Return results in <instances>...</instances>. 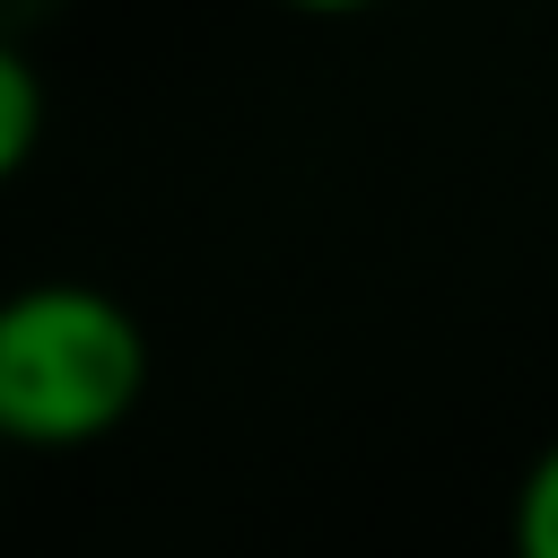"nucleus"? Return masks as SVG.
I'll use <instances>...</instances> for the list:
<instances>
[{
  "instance_id": "7ed1b4c3",
  "label": "nucleus",
  "mask_w": 558,
  "mask_h": 558,
  "mask_svg": "<svg viewBox=\"0 0 558 558\" xmlns=\"http://www.w3.org/2000/svg\"><path fill=\"white\" fill-rule=\"evenodd\" d=\"M514 558H558V445H541L514 488Z\"/></svg>"
},
{
  "instance_id": "f257e3e1",
  "label": "nucleus",
  "mask_w": 558,
  "mask_h": 558,
  "mask_svg": "<svg viewBox=\"0 0 558 558\" xmlns=\"http://www.w3.org/2000/svg\"><path fill=\"white\" fill-rule=\"evenodd\" d=\"M148 392V340L122 296L87 279H35L0 296V445L70 453L113 436Z\"/></svg>"
},
{
  "instance_id": "20e7f679",
  "label": "nucleus",
  "mask_w": 558,
  "mask_h": 558,
  "mask_svg": "<svg viewBox=\"0 0 558 558\" xmlns=\"http://www.w3.org/2000/svg\"><path fill=\"white\" fill-rule=\"evenodd\" d=\"M288 9H314V17H349V9H375V0H288Z\"/></svg>"
},
{
  "instance_id": "f03ea898",
  "label": "nucleus",
  "mask_w": 558,
  "mask_h": 558,
  "mask_svg": "<svg viewBox=\"0 0 558 558\" xmlns=\"http://www.w3.org/2000/svg\"><path fill=\"white\" fill-rule=\"evenodd\" d=\"M35 140H44V78L17 44H0V183L35 157Z\"/></svg>"
}]
</instances>
